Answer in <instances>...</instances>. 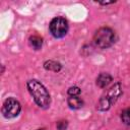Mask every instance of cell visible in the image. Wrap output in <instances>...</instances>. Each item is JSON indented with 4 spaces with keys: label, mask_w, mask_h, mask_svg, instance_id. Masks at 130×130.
Wrapping results in <instances>:
<instances>
[{
    "label": "cell",
    "mask_w": 130,
    "mask_h": 130,
    "mask_svg": "<svg viewBox=\"0 0 130 130\" xmlns=\"http://www.w3.org/2000/svg\"><path fill=\"white\" fill-rule=\"evenodd\" d=\"M117 41V35L115 30L109 26H102L95 30L92 42L94 46L101 50L111 48Z\"/></svg>",
    "instance_id": "3957f363"
},
{
    "label": "cell",
    "mask_w": 130,
    "mask_h": 130,
    "mask_svg": "<svg viewBox=\"0 0 130 130\" xmlns=\"http://www.w3.org/2000/svg\"><path fill=\"white\" fill-rule=\"evenodd\" d=\"M120 118H121V121H122L123 124H125L127 126H130V107L124 109L121 112Z\"/></svg>",
    "instance_id": "30bf717a"
},
{
    "label": "cell",
    "mask_w": 130,
    "mask_h": 130,
    "mask_svg": "<svg viewBox=\"0 0 130 130\" xmlns=\"http://www.w3.org/2000/svg\"><path fill=\"white\" fill-rule=\"evenodd\" d=\"M66 102H67V105H68L69 109H71V110H79L84 105L83 100L79 95H77V96H68Z\"/></svg>",
    "instance_id": "9c48e42d"
},
{
    "label": "cell",
    "mask_w": 130,
    "mask_h": 130,
    "mask_svg": "<svg viewBox=\"0 0 130 130\" xmlns=\"http://www.w3.org/2000/svg\"><path fill=\"white\" fill-rule=\"evenodd\" d=\"M80 93H81V88L77 85H72V86L68 87V89H67L68 96H77Z\"/></svg>",
    "instance_id": "8fae6325"
},
{
    "label": "cell",
    "mask_w": 130,
    "mask_h": 130,
    "mask_svg": "<svg viewBox=\"0 0 130 130\" xmlns=\"http://www.w3.org/2000/svg\"><path fill=\"white\" fill-rule=\"evenodd\" d=\"M113 81V76L108 72H101L95 78V84L100 88L107 87Z\"/></svg>",
    "instance_id": "8992f818"
},
{
    "label": "cell",
    "mask_w": 130,
    "mask_h": 130,
    "mask_svg": "<svg viewBox=\"0 0 130 130\" xmlns=\"http://www.w3.org/2000/svg\"><path fill=\"white\" fill-rule=\"evenodd\" d=\"M26 88L32 98L35 104L43 110H47L51 106V94L47 87L38 79L32 78L26 81Z\"/></svg>",
    "instance_id": "6da1fadb"
},
{
    "label": "cell",
    "mask_w": 130,
    "mask_h": 130,
    "mask_svg": "<svg viewBox=\"0 0 130 130\" xmlns=\"http://www.w3.org/2000/svg\"><path fill=\"white\" fill-rule=\"evenodd\" d=\"M43 67L47 71H52V72L58 73V72H60L62 70V67L63 66L58 61H55V60H46L43 63Z\"/></svg>",
    "instance_id": "ba28073f"
},
{
    "label": "cell",
    "mask_w": 130,
    "mask_h": 130,
    "mask_svg": "<svg viewBox=\"0 0 130 130\" xmlns=\"http://www.w3.org/2000/svg\"><path fill=\"white\" fill-rule=\"evenodd\" d=\"M1 67H2V71H1V73L3 74V73H4V65L2 64V65H1Z\"/></svg>",
    "instance_id": "5bb4252c"
},
{
    "label": "cell",
    "mask_w": 130,
    "mask_h": 130,
    "mask_svg": "<svg viewBox=\"0 0 130 130\" xmlns=\"http://www.w3.org/2000/svg\"><path fill=\"white\" fill-rule=\"evenodd\" d=\"M68 121L67 120H59L56 122V128L57 130H67L68 129Z\"/></svg>",
    "instance_id": "7c38bea8"
},
{
    "label": "cell",
    "mask_w": 130,
    "mask_h": 130,
    "mask_svg": "<svg viewBox=\"0 0 130 130\" xmlns=\"http://www.w3.org/2000/svg\"><path fill=\"white\" fill-rule=\"evenodd\" d=\"M49 30L52 37L55 39L64 38L69 30L68 20L63 16H56L52 18L49 23Z\"/></svg>",
    "instance_id": "277c9868"
},
{
    "label": "cell",
    "mask_w": 130,
    "mask_h": 130,
    "mask_svg": "<svg viewBox=\"0 0 130 130\" xmlns=\"http://www.w3.org/2000/svg\"><path fill=\"white\" fill-rule=\"evenodd\" d=\"M123 94V87L120 81H116L109 89H107L99 99L96 103V111L99 112H107L112 106L119 100V98Z\"/></svg>",
    "instance_id": "7a4b0ae2"
},
{
    "label": "cell",
    "mask_w": 130,
    "mask_h": 130,
    "mask_svg": "<svg viewBox=\"0 0 130 130\" xmlns=\"http://www.w3.org/2000/svg\"><path fill=\"white\" fill-rule=\"evenodd\" d=\"M116 1H111V2H99L100 5H110V4H114Z\"/></svg>",
    "instance_id": "4fadbf2b"
},
{
    "label": "cell",
    "mask_w": 130,
    "mask_h": 130,
    "mask_svg": "<svg viewBox=\"0 0 130 130\" xmlns=\"http://www.w3.org/2000/svg\"><path fill=\"white\" fill-rule=\"evenodd\" d=\"M20 112H21V105L15 98L9 96L4 100L1 107V114L5 119L7 120L14 119L20 114Z\"/></svg>",
    "instance_id": "5b68a950"
},
{
    "label": "cell",
    "mask_w": 130,
    "mask_h": 130,
    "mask_svg": "<svg viewBox=\"0 0 130 130\" xmlns=\"http://www.w3.org/2000/svg\"><path fill=\"white\" fill-rule=\"evenodd\" d=\"M37 130H47L46 128H39V129H37Z\"/></svg>",
    "instance_id": "9a60e30c"
},
{
    "label": "cell",
    "mask_w": 130,
    "mask_h": 130,
    "mask_svg": "<svg viewBox=\"0 0 130 130\" xmlns=\"http://www.w3.org/2000/svg\"><path fill=\"white\" fill-rule=\"evenodd\" d=\"M43 43H44L43 38H42L40 35L35 34V35L29 36V38H28V45H29V47H30L32 50H35V51L41 50L42 47H43Z\"/></svg>",
    "instance_id": "52a82bcc"
}]
</instances>
